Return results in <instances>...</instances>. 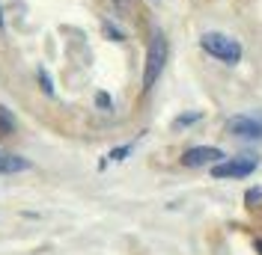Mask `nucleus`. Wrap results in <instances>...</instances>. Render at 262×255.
I'll return each instance as SVG.
<instances>
[{"instance_id":"nucleus-1","label":"nucleus","mask_w":262,"mask_h":255,"mask_svg":"<svg viewBox=\"0 0 262 255\" xmlns=\"http://www.w3.org/2000/svg\"><path fill=\"white\" fill-rule=\"evenodd\" d=\"M200 45H203L206 54H212L214 60H221V63H227V65H235L242 60V45L232 36H227V33H203Z\"/></svg>"},{"instance_id":"nucleus-2","label":"nucleus","mask_w":262,"mask_h":255,"mask_svg":"<svg viewBox=\"0 0 262 255\" xmlns=\"http://www.w3.org/2000/svg\"><path fill=\"white\" fill-rule=\"evenodd\" d=\"M164 65H167V39L161 30L152 33L146 48V65H143V89H152V83L161 78Z\"/></svg>"},{"instance_id":"nucleus-3","label":"nucleus","mask_w":262,"mask_h":255,"mask_svg":"<svg viewBox=\"0 0 262 255\" xmlns=\"http://www.w3.org/2000/svg\"><path fill=\"white\" fill-rule=\"evenodd\" d=\"M256 166H259L256 155H242V158H235V160H221V163H214L212 175L214 178H247Z\"/></svg>"},{"instance_id":"nucleus-4","label":"nucleus","mask_w":262,"mask_h":255,"mask_svg":"<svg viewBox=\"0 0 262 255\" xmlns=\"http://www.w3.org/2000/svg\"><path fill=\"white\" fill-rule=\"evenodd\" d=\"M227 134L245 137V140H259L262 137V119L259 116H232L227 122Z\"/></svg>"},{"instance_id":"nucleus-5","label":"nucleus","mask_w":262,"mask_h":255,"mask_svg":"<svg viewBox=\"0 0 262 255\" xmlns=\"http://www.w3.org/2000/svg\"><path fill=\"white\" fill-rule=\"evenodd\" d=\"M224 160V151L221 148H212V145H196V148H188L182 155V163L185 166H209V163H221Z\"/></svg>"},{"instance_id":"nucleus-6","label":"nucleus","mask_w":262,"mask_h":255,"mask_svg":"<svg viewBox=\"0 0 262 255\" xmlns=\"http://www.w3.org/2000/svg\"><path fill=\"white\" fill-rule=\"evenodd\" d=\"M30 169V160L9 155V151H0V175H12V172H24Z\"/></svg>"},{"instance_id":"nucleus-7","label":"nucleus","mask_w":262,"mask_h":255,"mask_svg":"<svg viewBox=\"0 0 262 255\" xmlns=\"http://www.w3.org/2000/svg\"><path fill=\"white\" fill-rule=\"evenodd\" d=\"M6 134H12V116L0 107V137H6Z\"/></svg>"},{"instance_id":"nucleus-8","label":"nucleus","mask_w":262,"mask_h":255,"mask_svg":"<svg viewBox=\"0 0 262 255\" xmlns=\"http://www.w3.org/2000/svg\"><path fill=\"white\" fill-rule=\"evenodd\" d=\"M196 119H200V113H188V116H179V119H176V128L191 125V122H196Z\"/></svg>"},{"instance_id":"nucleus-9","label":"nucleus","mask_w":262,"mask_h":255,"mask_svg":"<svg viewBox=\"0 0 262 255\" xmlns=\"http://www.w3.org/2000/svg\"><path fill=\"white\" fill-rule=\"evenodd\" d=\"M259 199H262V187H253V190L247 193V205H250V208L256 205V202H259Z\"/></svg>"},{"instance_id":"nucleus-10","label":"nucleus","mask_w":262,"mask_h":255,"mask_svg":"<svg viewBox=\"0 0 262 255\" xmlns=\"http://www.w3.org/2000/svg\"><path fill=\"white\" fill-rule=\"evenodd\" d=\"M39 83H42V89H45V92H54V86H51V78H48V71H39Z\"/></svg>"},{"instance_id":"nucleus-11","label":"nucleus","mask_w":262,"mask_h":255,"mask_svg":"<svg viewBox=\"0 0 262 255\" xmlns=\"http://www.w3.org/2000/svg\"><path fill=\"white\" fill-rule=\"evenodd\" d=\"M114 6L122 12V15H128V12H131V0H114Z\"/></svg>"},{"instance_id":"nucleus-12","label":"nucleus","mask_w":262,"mask_h":255,"mask_svg":"<svg viewBox=\"0 0 262 255\" xmlns=\"http://www.w3.org/2000/svg\"><path fill=\"white\" fill-rule=\"evenodd\" d=\"M125 155H128V145H125V148H116V151L111 155V158H114V160H122Z\"/></svg>"},{"instance_id":"nucleus-13","label":"nucleus","mask_w":262,"mask_h":255,"mask_svg":"<svg viewBox=\"0 0 262 255\" xmlns=\"http://www.w3.org/2000/svg\"><path fill=\"white\" fill-rule=\"evenodd\" d=\"M256 252H259V255H262V240H256Z\"/></svg>"},{"instance_id":"nucleus-14","label":"nucleus","mask_w":262,"mask_h":255,"mask_svg":"<svg viewBox=\"0 0 262 255\" xmlns=\"http://www.w3.org/2000/svg\"><path fill=\"white\" fill-rule=\"evenodd\" d=\"M0 30H3V15H0Z\"/></svg>"}]
</instances>
